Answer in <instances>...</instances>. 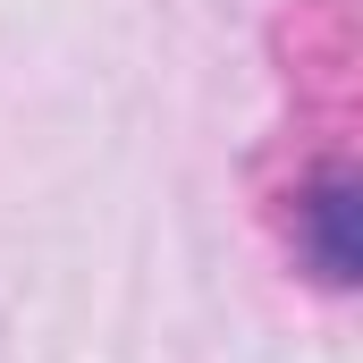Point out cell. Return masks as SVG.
I'll list each match as a JSON object with an SVG mask.
<instances>
[{
    "label": "cell",
    "mask_w": 363,
    "mask_h": 363,
    "mask_svg": "<svg viewBox=\"0 0 363 363\" xmlns=\"http://www.w3.org/2000/svg\"><path fill=\"white\" fill-rule=\"evenodd\" d=\"M296 254L321 287H363V169H321L304 186Z\"/></svg>",
    "instance_id": "obj_1"
}]
</instances>
